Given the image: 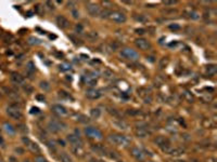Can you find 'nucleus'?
Listing matches in <instances>:
<instances>
[{
    "mask_svg": "<svg viewBox=\"0 0 217 162\" xmlns=\"http://www.w3.org/2000/svg\"><path fill=\"white\" fill-rule=\"evenodd\" d=\"M0 162H4V161H1V160H0Z\"/></svg>",
    "mask_w": 217,
    "mask_h": 162,
    "instance_id": "09e8293b",
    "label": "nucleus"
},
{
    "mask_svg": "<svg viewBox=\"0 0 217 162\" xmlns=\"http://www.w3.org/2000/svg\"><path fill=\"white\" fill-rule=\"evenodd\" d=\"M68 139L72 145H82V141H80V137H79L78 135L70 134L68 136Z\"/></svg>",
    "mask_w": 217,
    "mask_h": 162,
    "instance_id": "aec40b11",
    "label": "nucleus"
},
{
    "mask_svg": "<svg viewBox=\"0 0 217 162\" xmlns=\"http://www.w3.org/2000/svg\"><path fill=\"white\" fill-rule=\"evenodd\" d=\"M154 142H155V144H157L161 149H162L164 146H166L167 144H169V141H168L167 138L163 137V136H157V137L154 139Z\"/></svg>",
    "mask_w": 217,
    "mask_h": 162,
    "instance_id": "6ab92c4d",
    "label": "nucleus"
},
{
    "mask_svg": "<svg viewBox=\"0 0 217 162\" xmlns=\"http://www.w3.org/2000/svg\"><path fill=\"white\" fill-rule=\"evenodd\" d=\"M86 9H87V12L89 13V15H91V16H98L101 13V9H100L99 4H93V2H87Z\"/></svg>",
    "mask_w": 217,
    "mask_h": 162,
    "instance_id": "423d86ee",
    "label": "nucleus"
},
{
    "mask_svg": "<svg viewBox=\"0 0 217 162\" xmlns=\"http://www.w3.org/2000/svg\"><path fill=\"white\" fill-rule=\"evenodd\" d=\"M57 24L58 26L60 27V28L62 29H66L68 28L70 26H71V23H70V21H68V18H65L64 15H59L57 18Z\"/></svg>",
    "mask_w": 217,
    "mask_h": 162,
    "instance_id": "9b49d317",
    "label": "nucleus"
},
{
    "mask_svg": "<svg viewBox=\"0 0 217 162\" xmlns=\"http://www.w3.org/2000/svg\"><path fill=\"white\" fill-rule=\"evenodd\" d=\"M168 64V58L167 57H163L162 60H161V63H160V66L163 68V67H165L166 65Z\"/></svg>",
    "mask_w": 217,
    "mask_h": 162,
    "instance_id": "72a5a7b5",
    "label": "nucleus"
},
{
    "mask_svg": "<svg viewBox=\"0 0 217 162\" xmlns=\"http://www.w3.org/2000/svg\"><path fill=\"white\" fill-rule=\"evenodd\" d=\"M91 148H92V150L96 154H99V155H107V148H104L102 145H100V144H95L91 146Z\"/></svg>",
    "mask_w": 217,
    "mask_h": 162,
    "instance_id": "f3484780",
    "label": "nucleus"
},
{
    "mask_svg": "<svg viewBox=\"0 0 217 162\" xmlns=\"http://www.w3.org/2000/svg\"><path fill=\"white\" fill-rule=\"evenodd\" d=\"M107 18L111 22L117 23V24H123L127 20L126 15L123 12H121V11H110V13L107 15Z\"/></svg>",
    "mask_w": 217,
    "mask_h": 162,
    "instance_id": "7ed1b4c3",
    "label": "nucleus"
},
{
    "mask_svg": "<svg viewBox=\"0 0 217 162\" xmlns=\"http://www.w3.org/2000/svg\"><path fill=\"white\" fill-rule=\"evenodd\" d=\"M52 110H53V113H55L57 116L61 117V118L68 116V110L65 108L64 106H62V105H53L52 106Z\"/></svg>",
    "mask_w": 217,
    "mask_h": 162,
    "instance_id": "1a4fd4ad",
    "label": "nucleus"
},
{
    "mask_svg": "<svg viewBox=\"0 0 217 162\" xmlns=\"http://www.w3.org/2000/svg\"><path fill=\"white\" fill-rule=\"evenodd\" d=\"M23 89H24V91L27 93V94H31L33 92V87H31L29 85H23Z\"/></svg>",
    "mask_w": 217,
    "mask_h": 162,
    "instance_id": "473e14b6",
    "label": "nucleus"
},
{
    "mask_svg": "<svg viewBox=\"0 0 217 162\" xmlns=\"http://www.w3.org/2000/svg\"><path fill=\"white\" fill-rule=\"evenodd\" d=\"M164 4H176V1H165Z\"/></svg>",
    "mask_w": 217,
    "mask_h": 162,
    "instance_id": "37998d69",
    "label": "nucleus"
},
{
    "mask_svg": "<svg viewBox=\"0 0 217 162\" xmlns=\"http://www.w3.org/2000/svg\"><path fill=\"white\" fill-rule=\"evenodd\" d=\"M114 124H115L118 129H121V130H127V129H128V124L126 123L125 121H123L122 119H118V121H115Z\"/></svg>",
    "mask_w": 217,
    "mask_h": 162,
    "instance_id": "412c9836",
    "label": "nucleus"
},
{
    "mask_svg": "<svg viewBox=\"0 0 217 162\" xmlns=\"http://www.w3.org/2000/svg\"><path fill=\"white\" fill-rule=\"evenodd\" d=\"M72 14H73V16H74L75 18H79V13H78V12H77V11L73 10V11H72Z\"/></svg>",
    "mask_w": 217,
    "mask_h": 162,
    "instance_id": "ea45409f",
    "label": "nucleus"
},
{
    "mask_svg": "<svg viewBox=\"0 0 217 162\" xmlns=\"http://www.w3.org/2000/svg\"><path fill=\"white\" fill-rule=\"evenodd\" d=\"M136 32H137V34H139V35H143V34L146 32V30H144V29H142V28H140V29H137V30H136Z\"/></svg>",
    "mask_w": 217,
    "mask_h": 162,
    "instance_id": "a19ab883",
    "label": "nucleus"
},
{
    "mask_svg": "<svg viewBox=\"0 0 217 162\" xmlns=\"http://www.w3.org/2000/svg\"><path fill=\"white\" fill-rule=\"evenodd\" d=\"M132 156L136 160H138V161H143L144 160V154L141 149H139L138 147H132Z\"/></svg>",
    "mask_w": 217,
    "mask_h": 162,
    "instance_id": "f8f14e48",
    "label": "nucleus"
},
{
    "mask_svg": "<svg viewBox=\"0 0 217 162\" xmlns=\"http://www.w3.org/2000/svg\"><path fill=\"white\" fill-rule=\"evenodd\" d=\"M83 29H84V27H83L82 24H77V25H76V27H75V30H76V32H82Z\"/></svg>",
    "mask_w": 217,
    "mask_h": 162,
    "instance_id": "f704fd0d",
    "label": "nucleus"
},
{
    "mask_svg": "<svg viewBox=\"0 0 217 162\" xmlns=\"http://www.w3.org/2000/svg\"><path fill=\"white\" fill-rule=\"evenodd\" d=\"M135 18L138 22H141V23H144V22H148V18L142 14H139V16H135Z\"/></svg>",
    "mask_w": 217,
    "mask_h": 162,
    "instance_id": "c85d7f7f",
    "label": "nucleus"
},
{
    "mask_svg": "<svg viewBox=\"0 0 217 162\" xmlns=\"http://www.w3.org/2000/svg\"><path fill=\"white\" fill-rule=\"evenodd\" d=\"M7 113L10 118L14 120H21L23 118V113H22L20 106L16 104H11L7 108Z\"/></svg>",
    "mask_w": 217,
    "mask_h": 162,
    "instance_id": "f03ea898",
    "label": "nucleus"
},
{
    "mask_svg": "<svg viewBox=\"0 0 217 162\" xmlns=\"http://www.w3.org/2000/svg\"><path fill=\"white\" fill-rule=\"evenodd\" d=\"M182 95H184V99H185L188 103H193V101H194L193 95L189 91H185L182 93Z\"/></svg>",
    "mask_w": 217,
    "mask_h": 162,
    "instance_id": "a878e982",
    "label": "nucleus"
},
{
    "mask_svg": "<svg viewBox=\"0 0 217 162\" xmlns=\"http://www.w3.org/2000/svg\"><path fill=\"white\" fill-rule=\"evenodd\" d=\"M185 14L187 15L189 18H193V20H196V18H199V14L196 13V11H193V10L187 11Z\"/></svg>",
    "mask_w": 217,
    "mask_h": 162,
    "instance_id": "bb28decb",
    "label": "nucleus"
},
{
    "mask_svg": "<svg viewBox=\"0 0 217 162\" xmlns=\"http://www.w3.org/2000/svg\"><path fill=\"white\" fill-rule=\"evenodd\" d=\"M35 162H47L46 158L41 155H37L35 157Z\"/></svg>",
    "mask_w": 217,
    "mask_h": 162,
    "instance_id": "7c9ffc66",
    "label": "nucleus"
},
{
    "mask_svg": "<svg viewBox=\"0 0 217 162\" xmlns=\"http://www.w3.org/2000/svg\"><path fill=\"white\" fill-rule=\"evenodd\" d=\"M169 28L171 29H179L180 28V26H178V25H171V26H169Z\"/></svg>",
    "mask_w": 217,
    "mask_h": 162,
    "instance_id": "79ce46f5",
    "label": "nucleus"
},
{
    "mask_svg": "<svg viewBox=\"0 0 217 162\" xmlns=\"http://www.w3.org/2000/svg\"><path fill=\"white\" fill-rule=\"evenodd\" d=\"M173 162H186L185 160H174Z\"/></svg>",
    "mask_w": 217,
    "mask_h": 162,
    "instance_id": "a18cd8bd",
    "label": "nucleus"
},
{
    "mask_svg": "<svg viewBox=\"0 0 217 162\" xmlns=\"http://www.w3.org/2000/svg\"><path fill=\"white\" fill-rule=\"evenodd\" d=\"M24 162H29V160H25V161Z\"/></svg>",
    "mask_w": 217,
    "mask_h": 162,
    "instance_id": "49530a36",
    "label": "nucleus"
},
{
    "mask_svg": "<svg viewBox=\"0 0 217 162\" xmlns=\"http://www.w3.org/2000/svg\"><path fill=\"white\" fill-rule=\"evenodd\" d=\"M202 125L203 127H206V129H213L216 127V121L211 118H205L202 121Z\"/></svg>",
    "mask_w": 217,
    "mask_h": 162,
    "instance_id": "a211bd4d",
    "label": "nucleus"
},
{
    "mask_svg": "<svg viewBox=\"0 0 217 162\" xmlns=\"http://www.w3.org/2000/svg\"><path fill=\"white\" fill-rule=\"evenodd\" d=\"M11 80L13 81V83L20 85H24V77L18 73H12L11 75Z\"/></svg>",
    "mask_w": 217,
    "mask_h": 162,
    "instance_id": "2eb2a0df",
    "label": "nucleus"
},
{
    "mask_svg": "<svg viewBox=\"0 0 217 162\" xmlns=\"http://www.w3.org/2000/svg\"><path fill=\"white\" fill-rule=\"evenodd\" d=\"M89 162H101V161H98V160H96V159H90Z\"/></svg>",
    "mask_w": 217,
    "mask_h": 162,
    "instance_id": "c03bdc74",
    "label": "nucleus"
},
{
    "mask_svg": "<svg viewBox=\"0 0 217 162\" xmlns=\"http://www.w3.org/2000/svg\"><path fill=\"white\" fill-rule=\"evenodd\" d=\"M86 37H87V39H88L89 41H91V42H93V41H96L97 39H98V32H89L87 35H86Z\"/></svg>",
    "mask_w": 217,
    "mask_h": 162,
    "instance_id": "b1692460",
    "label": "nucleus"
},
{
    "mask_svg": "<svg viewBox=\"0 0 217 162\" xmlns=\"http://www.w3.org/2000/svg\"><path fill=\"white\" fill-rule=\"evenodd\" d=\"M15 152H18V155H23L24 154V149H22L21 147L15 148Z\"/></svg>",
    "mask_w": 217,
    "mask_h": 162,
    "instance_id": "4c0bfd02",
    "label": "nucleus"
},
{
    "mask_svg": "<svg viewBox=\"0 0 217 162\" xmlns=\"http://www.w3.org/2000/svg\"><path fill=\"white\" fill-rule=\"evenodd\" d=\"M90 116L92 117L93 119H99L101 117V110L99 108H92L90 110Z\"/></svg>",
    "mask_w": 217,
    "mask_h": 162,
    "instance_id": "393cba45",
    "label": "nucleus"
},
{
    "mask_svg": "<svg viewBox=\"0 0 217 162\" xmlns=\"http://www.w3.org/2000/svg\"><path fill=\"white\" fill-rule=\"evenodd\" d=\"M109 142L112 143L113 145L120 146V147H128L132 141L126 135H122V134H111L107 137Z\"/></svg>",
    "mask_w": 217,
    "mask_h": 162,
    "instance_id": "f257e3e1",
    "label": "nucleus"
},
{
    "mask_svg": "<svg viewBox=\"0 0 217 162\" xmlns=\"http://www.w3.org/2000/svg\"><path fill=\"white\" fill-rule=\"evenodd\" d=\"M144 162H153V161H144Z\"/></svg>",
    "mask_w": 217,
    "mask_h": 162,
    "instance_id": "de8ad7c7",
    "label": "nucleus"
},
{
    "mask_svg": "<svg viewBox=\"0 0 217 162\" xmlns=\"http://www.w3.org/2000/svg\"><path fill=\"white\" fill-rule=\"evenodd\" d=\"M206 71H207V74L210 75V76H214V75L216 74L217 68H216V66H215V65H210V66L206 67Z\"/></svg>",
    "mask_w": 217,
    "mask_h": 162,
    "instance_id": "cd10ccee",
    "label": "nucleus"
},
{
    "mask_svg": "<svg viewBox=\"0 0 217 162\" xmlns=\"http://www.w3.org/2000/svg\"><path fill=\"white\" fill-rule=\"evenodd\" d=\"M135 44L139 50H142V51H147L151 48V43L144 38H138L135 40Z\"/></svg>",
    "mask_w": 217,
    "mask_h": 162,
    "instance_id": "6e6552de",
    "label": "nucleus"
},
{
    "mask_svg": "<svg viewBox=\"0 0 217 162\" xmlns=\"http://www.w3.org/2000/svg\"><path fill=\"white\" fill-rule=\"evenodd\" d=\"M86 134L88 135L89 137H98V138H101V136H102L101 132H100L99 130L95 129V127H88V129H86Z\"/></svg>",
    "mask_w": 217,
    "mask_h": 162,
    "instance_id": "dca6fc26",
    "label": "nucleus"
},
{
    "mask_svg": "<svg viewBox=\"0 0 217 162\" xmlns=\"http://www.w3.org/2000/svg\"><path fill=\"white\" fill-rule=\"evenodd\" d=\"M102 95L101 94V92L99 91V90H97V89H89V90H87V92H86V96L88 97V99H99L100 96Z\"/></svg>",
    "mask_w": 217,
    "mask_h": 162,
    "instance_id": "ddd939ff",
    "label": "nucleus"
},
{
    "mask_svg": "<svg viewBox=\"0 0 217 162\" xmlns=\"http://www.w3.org/2000/svg\"><path fill=\"white\" fill-rule=\"evenodd\" d=\"M60 67H62V69H64V70H68V69L71 68V66H70L68 64H62Z\"/></svg>",
    "mask_w": 217,
    "mask_h": 162,
    "instance_id": "e433bc0d",
    "label": "nucleus"
},
{
    "mask_svg": "<svg viewBox=\"0 0 217 162\" xmlns=\"http://www.w3.org/2000/svg\"><path fill=\"white\" fill-rule=\"evenodd\" d=\"M184 154V149L179 147H171V151L168 155H171V156H179V155H182Z\"/></svg>",
    "mask_w": 217,
    "mask_h": 162,
    "instance_id": "4be33fe9",
    "label": "nucleus"
},
{
    "mask_svg": "<svg viewBox=\"0 0 217 162\" xmlns=\"http://www.w3.org/2000/svg\"><path fill=\"white\" fill-rule=\"evenodd\" d=\"M135 134L138 137L143 138V137H147V136L149 135L150 131H149V129H147V127H136Z\"/></svg>",
    "mask_w": 217,
    "mask_h": 162,
    "instance_id": "4468645a",
    "label": "nucleus"
},
{
    "mask_svg": "<svg viewBox=\"0 0 217 162\" xmlns=\"http://www.w3.org/2000/svg\"><path fill=\"white\" fill-rule=\"evenodd\" d=\"M8 162H18V160L15 157H13V156H10L9 159H8Z\"/></svg>",
    "mask_w": 217,
    "mask_h": 162,
    "instance_id": "c9c22d12",
    "label": "nucleus"
},
{
    "mask_svg": "<svg viewBox=\"0 0 217 162\" xmlns=\"http://www.w3.org/2000/svg\"><path fill=\"white\" fill-rule=\"evenodd\" d=\"M65 125L62 121L60 120H57V119H52L50 121L49 123V129L50 131H52L53 133H58V132H61V131H63L65 129Z\"/></svg>",
    "mask_w": 217,
    "mask_h": 162,
    "instance_id": "20e7f679",
    "label": "nucleus"
},
{
    "mask_svg": "<svg viewBox=\"0 0 217 162\" xmlns=\"http://www.w3.org/2000/svg\"><path fill=\"white\" fill-rule=\"evenodd\" d=\"M121 55L126 60H130V61H136L137 58H139L138 53L136 52L135 50L129 49V48H125L121 51Z\"/></svg>",
    "mask_w": 217,
    "mask_h": 162,
    "instance_id": "39448f33",
    "label": "nucleus"
},
{
    "mask_svg": "<svg viewBox=\"0 0 217 162\" xmlns=\"http://www.w3.org/2000/svg\"><path fill=\"white\" fill-rule=\"evenodd\" d=\"M0 146H1V147H6V143H4V138H2V136H1V135H0Z\"/></svg>",
    "mask_w": 217,
    "mask_h": 162,
    "instance_id": "58836bf2",
    "label": "nucleus"
},
{
    "mask_svg": "<svg viewBox=\"0 0 217 162\" xmlns=\"http://www.w3.org/2000/svg\"><path fill=\"white\" fill-rule=\"evenodd\" d=\"M40 88L43 89V91H48V90L50 89V85H48V82L43 81V82H40Z\"/></svg>",
    "mask_w": 217,
    "mask_h": 162,
    "instance_id": "c756f323",
    "label": "nucleus"
},
{
    "mask_svg": "<svg viewBox=\"0 0 217 162\" xmlns=\"http://www.w3.org/2000/svg\"><path fill=\"white\" fill-rule=\"evenodd\" d=\"M27 71H29V73H34L35 71V65L32 63V62H29L28 64H27Z\"/></svg>",
    "mask_w": 217,
    "mask_h": 162,
    "instance_id": "2f4dec72",
    "label": "nucleus"
},
{
    "mask_svg": "<svg viewBox=\"0 0 217 162\" xmlns=\"http://www.w3.org/2000/svg\"><path fill=\"white\" fill-rule=\"evenodd\" d=\"M60 160H61V162H74L73 161V159L70 157V155L66 154V152H61Z\"/></svg>",
    "mask_w": 217,
    "mask_h": 162,
    "instance_id": "5701e85b",
    "label": "nucleus"
},
{
    "mask_svg": "<svg viewBox=\"0 0 217 162\" xmlns=\"http://www.w3.org/2000/svg\"><path fill=\"white\" fill-rule=\"evenodd\" d=\"M22 142H23V143H24V144L27 146V148H28V149L32 152H34V154H39V152H40L39 146L36 144L35 142L31 141L28 137H25V136H24V137L22 138Z\"/></svg>",
    "mask_w": 217,
    "mask_h": 162,
    "instance_id": "0eeeda50",
    "label": "nucleus"
},
{
    "mask_svg": "<svg viewBox=\"0 0 217 162\" xmlns=\"http://www.w3.org/2000/svg\"><path fill=\"white\" fill-rule=\"evenodd\" d=\"M72 152L78 158H84L86 156V151L82 145H72Z\"/></svg>",
    "mask_w": 217,
    "mask_h": 162,
    "instance_id": "9d476101",
    "label": "nucleus"
}]
</instances>
